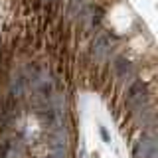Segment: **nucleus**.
<instances>
[{
    "label": "nucleus",
    "instance_id": "nucleus-1",
    "mask_svg": "<svg viewBox=\"0 0 158 158\" xmlns=\"http://www.w3.org/2000/svg\"><path fill=\"white\" fill-rule=\"evenodd\" d=\"M127 101H128V105L135 109V111L144 109L146 101H148V93H146V87H144V83H142L140 79H135V81L128 85V89H127Z\"/></svg>",
    "mask_w": 158,
    "mask_h": 158
},
{
    "label": "nucleus",
    "instance_id": "nucleus-5",
    "mask_svg": "<svg viewBox=\"0 0 158 158\" xmlns=\"http://www.w3.org/2000/svg\"><path fill=\"white\" fill-rule=\"evenodd\" d=\"M10 97L12 99H18V97H24L26 95V79H24V73L18 71L16 75H14L12 79H10Z\"/></svg>",
    "mask_w": 158,
    "mask_h": 158
},
{
    "label": "nucleus",
    "instance_id": "nucleus-4",
    "mask_svg": "<svg viewBox=\"0 0 158 158\" xmlns=\"http://www.w3.org/2000/svg\"><path fill=\"white\" fill-rule=\"evenodd\" d=\"M111 40H109L107 34H103V32H99L95 38H93V42H91V56L95 57V59H105L109 53H111Z\"/></svg>",
    "mask_w": 158,
    "mask_h": 158
},
{
    "label": "nucleus",
    "instance_id": "nucleus-7",
    "mask_svg": "<svg viewBox=\"0 0 158 158\" xmlns=\"http://www.w3.org/2000/svg\"><path fill=\"white\" fill-rule=\"evenodd\" d=\"M91 158H99V152H93V154H91Z\"/></svg>",
    "mask_w": 158,
    "mask_h": 158
},
{
    "label": "nucleus",
    "instance_id": "nucleus-2",
    "mask_svg": "<svg viewBox=\"0 0 158 158\" xmlns=\"http://www.w3.org/2000/svg\"><path fill=\"white\" fill-rule=\"evenodd\" d=\"M132 158H156V138L154 135L142 132L132 146Z\"/></svg>",
    "mask_w": 158,
    "mask_h": 158
},
{
    "label": "nucleus",
    "instance_id": "nucleus-3",
    "mask_svg": "<svg viewBox=\"0 0 158 158\" xmlns=\"http://www.w3.org/2000/svg\"><path fill=\"white\" fill-rule=\"evenodd\" d=\"M113 69H115L117 79H121V81H132L135 75H136L135 65H132L125 56H117L113 59Z\"/></svg>",
    "mask_w": 158,
    "mask_h": 158
},
{
    "label": "nucleus",
    "instance_id": "nucleus-6",
    "mask_svg": "<svg viewBox=\"0 0 158 158\" xmlns=\"http://www.w3.org/2000/svg\"><path fill=\"white\" fill-rule=\"evenodd\" d=\"M99 135H101V138H103V142L105 144H111V132L107 131V127H99Z\"/></svg>",
    "mask_w": 158,
    "mask_h": 158
}]
</instances>
